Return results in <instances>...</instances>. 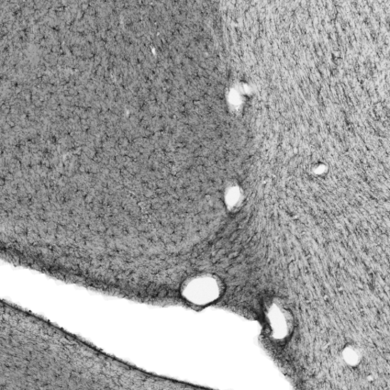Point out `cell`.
<instances>
[{
	"label": "cell",
	"mask_w": 390,
	"mask_h": 390,
	"mask_svg": "<svg viewBox=\"0 0 390 390\" xmlns=\"http://www.w3.org/2000/svg\"><path fill=\"white\" fill-rule=\"evenodd\" d=\"M185 298L191 304L205 306L213 303L220 296V288L217 284L198 283L189 286L184 293Z\"/></svg>",
	"instance_id": "obj_1"
}]
</instances>
